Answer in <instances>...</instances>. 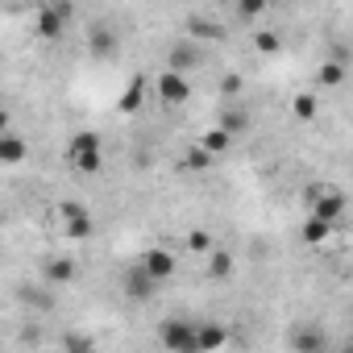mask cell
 I'll list each match as a JSON object with an SVG mask.
<instances>
[{"label": "cell", "mask_w": 353, "mask_h": 353, "mask_svg": "<svg viewBox=\"0 0 353 353\" xmlns=\"http://www.w3.org/2000/svg\"><path fill=\"white\" fill-rule=\"evenodd\" d=\"M208 274H212V279H233V254H229V250H212Z\"/></svg>", "instance_id": "2e32d148"}, {"label": "cell", "mask_w": 353, "mask_h": 353, "mask_svg": "<svg viewBox=\"0 0 353 353\" xmlns=\"http://www.w3.org/2000/svg\"><path fill=\"white\" fill-rule=\"evenodd\" d=\"M158 341H162L170 353H204V349H200V324L179 320V316H170V320L158 324Z\"/></svg>", "instance_id": "7a4b0ae2"}, {"label": "cell", "mask_w": 353, "mask_h": 353, "mask_svg": "<svg viewBox=\"0 0 353 353\" xmlns=\"http://www.w3.org/2000/svg\"><path fill=\"white\" fill-rule=\"evenodd\" d=\"M237 92H241V75H233V71L221 75V96H237Z\"/></svg>", "instance_id": "484cf974"}, {"label": "cell", "mask_w": 353, "mask_h": 353, "mask_svg": "<svg viewBox=\"0 0 353 353\" xmlns=\"http://www.w3.org/2000/svg\"><path fill=\"white\" fill-rule=\"evenodd\" d=\"M96 345L88 341V336H79V332H67L63 336V353H92Z\"/></svg>", "instance_id": "7402d4cb"}, {"label": "cell", "mask_w": 353, "mask_h": 353, "mask_svg": "<svg viewBox=\"0 0 353 353\" xmlns=\"http://www.w3.org/2000/svg\"><path fill=\"white\" fill-rule=\"evenodd\" d=\"M299 233H303V241H307V245H324V241L332 237V225H328V221H320V216H307Z\"/></svg>", "instance_id": "7c38bea8"}, {"label": "cell", "mask_w": 353, "mask_h": 353, "mask_svg": "<svg viewBox=\"0 0 353 353\" xmlns=\"http://www.w3.org/2000/svg\"><path fill=\"white\" fill-rule=\"evenodd\" d=\"M67 225V237L71 241H88L92 237V216L88 212H79V216H71V221H63Z\"/></svg>", "instance_id": "ac0fdd59"}, {"label": "cell", "mask_w": 353, "mask_h": 353, "mask_svg": "<svg viewBox=\"0 0 353 353\" xmlns=\"http://www.w3.org/2000/svg\"><path fill=\"white\" fill-rule=\"evenodd\" d=\"M291 349H295V353H324V349H328V341H324V332H320V328L299 324V328H291Z\"/></svg>", "instance_id": "ba28073f"}, {"label": "cell", "mask_w": 353, "mask_h": 353, "mask_svg": "<svg viewBox=\"0 0 353 353\" xmlns=\"http://www.w3.org/2000/svg\"><path fill=\"white\" fill-rule=\"evenodd\" d=\"M71 13H75V9H71V5H63V0H59V5H42V9H38V26H34V30H38V38H59V34H63V26L71 21Z\"/></svg>", "instance_id": "277c9868"}, {"label": "cell", "mask_w": 353, "mask_h": 353, "mask_svg": "<svg viewBox=\"0 0 353 353\" xmlns=\"http://www.w3.org/2000/svg\"><path fill=\"white\" fill-rule=\"evenodd\" d=\"M237 13H241V17H262V13H266V5H258V0H245Z\"/></svg>", "instance_id": "83f0119b"}, {"label": "cell", "mask_w": 353, "mask_h": 353, "mask_svg": "<svg viewBox=\"0 0 353 353\" xmlns=\"http://www.w3.org/2000/svg\"><path fill=\"white\" fill-rule=\"evenodd\" d=\"M141 100H145V79H141V75H133V79L125 83V92H121V104H117V108H121V112H137V108H141Z\"/></svg>", "instance_id": "30bf717a"}, {"label": "cell", "mask_w": 353, "mask_h": 353, "mask_svg": "<svg viewBox=\"0 0 353 353\" xmlns=\"http://www.w3.org/2000/svg\"><path fill=\"white\" fill-rule=\"evenodd\" d=\"M307 204H312V216H320V221H336L341 212H345V196L336 192V188H307Z\"/></svg>", "instance_id": "3957f363"}, {"label": "cell", "mask_w": 353, "mask_h": 353, "mask_svg": "<svg viewBox=\"0 0 353 353\" xmlns=\"http://www.w3.org/2000/svg\"><path fill=\"white\" fill-rule=\"evenodd\" d=\"M188 250L192 254H212V233L208 229H192L188 233Z\"/></svg>", "instance_id": "44dd1931"}, {"label": "cell", "mask_w": 353, "mask_h": 353, "mask_svg": "<svg viewBox=\"0 0 353 353\" xmlns=\"http://www.w3.org/2000/svg\"><path fill=\"white\" fill-rule=\"evenodd\" d=\"M83 208L79 204H59V221H71V216H79Z\"/></svg>", "instance_id": "f1b7e54d"}, {"label": "cell", "mask_w": 353, "mask_h": 353, "mask_svg": "<svg viewBox=\"0 0 353 353\" xmlns=\"http://www.w3.org/2000/svg\"><path fill=\"white\" fill-rule=\"evenodd\" d=\"M200 145H204V150H208V154H225V150H229V145H233V133H229V129H221V125H216V129H208V133H204V137H200Z\"/></svg>", "instance_id": "9a60e30c"}, {"label": "cell", "mask_w": 353, "mask_h": 353, "mask_svg": "<svg viewBox=\"0 0 353 353\" xmlns=\"http://www.w3.org/2000/svg\"><path fill=\"white\" fill-rule=\"evenodd\" d=\"M291 117H295V121H312V117H316V96H312V92L295 96V100H291Z\"/></svg>", "instance_id": "d6986e66"}, {"label": "cell", "mask_w": 353, "mask_h": 353, "mask_svg": "<svg viewBox=\"0 0 353 353\" xmlns=\"http://www.w3.org/2000/svg\"><path fill=\"white\" fill-rule=\"evenodd\" d=\"M341 353H353V341H349V345H345V349H341Z\"/></svg>", "instance_id": "f546056e"}, {"label": "cell", "mask_w": 353, "mask_h": 353, "mask_svg": "<svg viewBox=\"0 0 353 353\" xmlns=\"http://www.w3.org/2000/svg\"><path fill=\"white\" fill-rule=\"evenodd\" d=\"M141 270L154 279V283H166L174 274V254L170 250H145L141 254Z\"/></svg>", "instance_id": "52a82bcc"}, {"label": "cell", "mask_w": 353, "mask_h": 353, "mask_svg": "<svg viewBox=\"0 0 353 353\" xmlns=\"http://www.w3.org/2000/svg\"><path fill=\"white\" fill-rule=\"evenodd\" d=\"M225 341H229V328H225V324H212V320H208V324H200V349H204V353L221 349Z\"/></svg>", "instance_id": "4fadbf2b"}, {"label": "cell", "mask_w": 353, "mask_h": 353, "mask_svg": "<svg viewBox=\"0 0 353 353\" xmlns=\"http://www.w3.org/2000/svg\"><path fill=\"white\" fill-rule=\"evenodd\" d=\"M183 166H188V170H208V166H212V154H208L204 145H192V150L183 154Z\"/></svg>", "instance_id": "ffe728a7"}, {"label": "cell", "mask_w": 353, "mask_h": 353, "mask_svg": "<svg viewBox=\"0 0 353 353\" xmlns=\"http://www.w3.org/2000/svg\"><path fill=\"white\" fill-rule=\"evenodd\" d=\"M154 88H158V100L162 104H183V100H192V83L183 75H174V71H162Z\"/></svg>", "instance_id": "5b68a950"}, {"label": "cell", "mask_w": 353, "mask_h": 353, "mask_svg": "<svg viewBox=\"0 0 353 353\" xmlns=\"http://www.w3.org/2000/svg\"><path fill=\"white\" fill-rule=\"evenodd\" d=\"M221 129H229V133H233V137H237V133H241V129H245V117H241V112H229V117H225V125H221Z\"/></svg>", "instance_id": "4316f807"}, {"label": "cell", "mask_w": 353, "mask_h": 353, "mask_svg": "<svg viewBox=\"0 0 353 353\" xmlns=\"http://www.w3.org/2000/svg\"><path fill=\"white\" fill-rule=\"evenodd\" d=\"M341 79H345V67H341V63H324V67H320V83H324V88H336Z\"/></svg>", "instance_id": "cb8c5ba5"}, {"label": "cell", "mask_w": 353, "mask_h": 353, "mask_svg": "<svg viewBox=\"0 0 353 353\" xmlns=\"http://www.w3.org/2000/svg\"><path fill=\"white\" fill-rule=\"evenodd\" d=\"M200 63V50L192 46V42H179L170 54H166V71H174V75H183L188 67H196Z\"/></svg>", "instance_id": "9c48e42d"}, {"label": "cell", "mask_w": 353, "mask_h": 353, "mask_svg": "<svg viewBox=\"0 0 353 353\" xmlns=\"http://www.w3.org/2000/svg\"><path fill=\"white\" fill-rule=\"evenodd\" d=\"M254 46H258L262 54H274V50H279V34H270V30H262V34H254Z\"/></svg>", "instance_id": "d4e9b609"}, {"label": "cell", "mask_w": 353, "mask_h": 353, "mask_svg": "<svg viewBox=\"0 0 353 353\" xmlns=\"http://www.w3.org/2000/svg\"><path fill=\"white\" fill-rule=\"evenodd\" d=\"M26 158V141L17 137V133H0V162L5 166H17Z\"/></svg>", "instance_id": "8fae6325"}, {"label": "cell", "mask_w": 353, "mask_h": 353, "mask_svg": "<svg viewBox=\"0 0 353 353\" xmlns=\"http://www.w3.org/2000/svg\"><path fill=\"white\" fill-rule=\"evenodd\" d=\"M121 283H125V295H129V299H137V303H150V299H154V291H158V283L141 270V262H137V266H129Z\"/></svg>", "instance_id": "8992f818"}, {"label": "cell", "mask_w": 353, "mask_h": 353, "mask_svg": "<svg viewBox=\"0 0 353 353\" xmlns=\"http://www.w3.org/2000/svg\"><path fill=\"white\" fill-rule=\"evenodd\" d=\"M67 162H71V170H79V174H100V166H104V150H100V137L96 133H75L71 141H67Z\"/></svg>", "instance_id": "6da1fadb"}, {"label": "cell", "mask_w": 353, "mask_h": 353, "mask_svg": "<svg viewBox=\"0 0 353 353\" xmlns=\"http://www.w3.org/2000/svg\"><path fill=\"white\" fill-rule=\"evenodd\" d=\"M46 279L50 283H71L75 279V262L71 258H50L46 262Z\"/></svg>", "instance_id": "e0dca14e"}, {"label": "cell", "mask_w": 353, "mask_h": 353, "mask_svg": "<svg viewBox=\"0 0 353 353\" xmlns=\"http://www.w3.org/2000/svg\"><path fill=\"white\" fill-rule=\"evenodd\" d=\"M88 46H92V54H100V59L117 54V38H112L108 30H100V26H96V30L88 34Z\"/></svg>", "instance_id": "5bb4252c"}, {"label": "cell", "mask_w": 353, "mask_h": 353, "mask_svg": "<svg viewBox=\"0 0 353 353\" xmlns=\"http://www.w3.org/2000/svg\"><path fill=\"white\" fill-rule=\"evenodd\" d=\"M192 30H196L200 38H225V30H221L216 21H208V17H192Z\"/></svg>", "instance_id": "603a6c76"}]
</instances>
